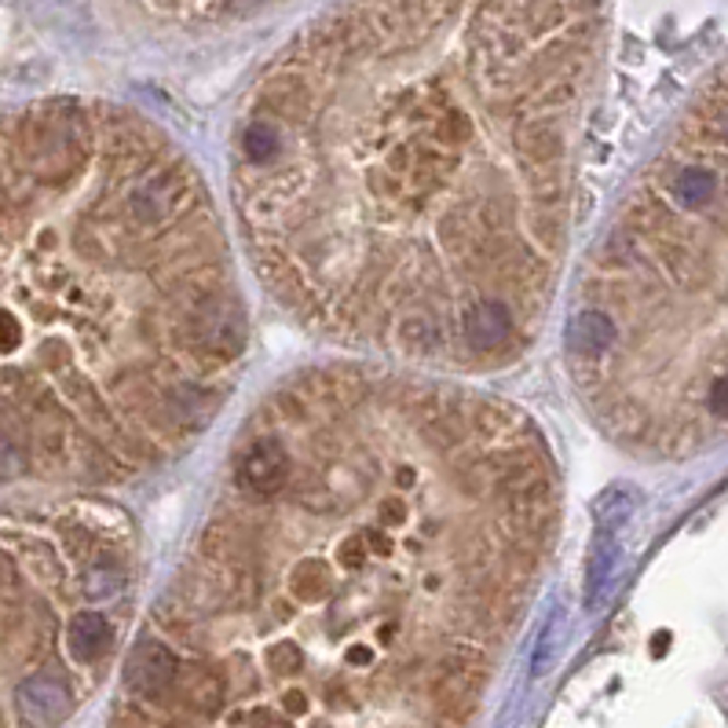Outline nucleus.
<instances>
[{"mask_svg":"<svg viewBox=\"0 0 728 728\" xmlns=\"http://www.w3.org/2000/svg\"><path fill=\"white\" fill-rule=\"evenodd\" d=\"M220 473L125 659L136 728H469L560 535L535 421L326 363L249 410Z\"/></svg>","mask_w":728,"mask_h":728,"instance_id":"1","label":"nucleus"},{"mask_svg":"<svg viewBox=\"0 0 728 728\" xmlns=\"http://www.w3.org/2000/svg\"><path fill=\"white\" fill-rule=\"evenodd\" d=\"M363 0L235 139L260 282L304 330L429 374L520 363L568 253L596 0Z\"/></svg>","mask_w":728,"mask_h":728,"instance_id":"2","label":"nucleus"},{"mask_svg":"<svg viewBox=\"0 0 728 728\" xmlns=\"http://www.w3.org/2000/svg\"><path fill=\"white\" fill-rule=\"evenodd\" d=\"M15 710L26 728H56L73 714V692L59 673H34V678L19 681Z\"/></svg>","mask_w":728,"mask_h":728,"instance_id":"3","label":"nucleus"},{"mask_svg":"<svg viewBox=\"0 0 728 728\" xmlns=\"http://www.w3.org/2000/svg\"><path fill=\"white\" fill-rule=\"evenodd\" d=\"M26 348V326L0 304V355H19Z\"/></svg>","mask_w":728,"mask_h":728,"instance_id":"4","label":"nucleus"}]
</instances>
